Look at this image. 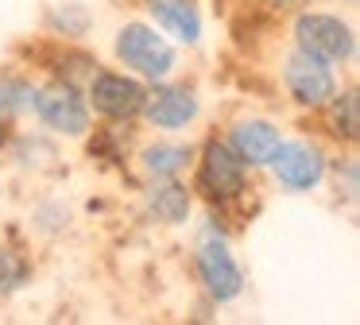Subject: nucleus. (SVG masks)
<instances>
[{"mask_svg":"<svg viewBox=\"0 0 360 325\" xmlns=\"http://www.w3.org/2000/svg\"><path fill=\"white\" fill-rule=\"evenodd\" d=\"M225 213H210L194 240V252H190V267H194V279L202 286L205 302L213 310L217 306H229L244 294L248 279H244V267L236 263L233 255V244H229V229L225 224Z\"/></svg>","mask_w":360,"mask_h":325,"instance_id":"2","label":"nucleus"},{"mask_svg":"<svg viewBox=\"0 0 360 325\" xmlns=\"http://www.w3.org/2000/svg\"><path fill=\"white\" fill-rule=\"evenodd\" d=\"M143 12H148V23L159 27L174 46H198L202 43V8L198 0H140Z\"/></svg>","mask_w":360,"mask_h":325,"instance_id":"12","label":"nucleus"},{"mask_svg":"<svg viewBox=\"0 0 360 325\" xmlns=\"http://www.w3.org/2000/svg\"><path fill=\"white\" fill-rule=\"evenodd\" d=\"M198 116H202V93H198L194 82H174V77L148 82L140 120L151 132H159V136H179Z\"/></svg>","mask_w":360,"mask_h":325,"instance_id":"9","label":"nucleus"},{"mask_svg":"<svg viewBox=\"0 0 360 325\" xmlns=\"http://www.w3.org/2000/svg\"><path fill=\"white\" fill-rule=\"evenodd\" d=\"M140 209L159 229H182L194 217V190L182 178H155V182L143 186Z\"/></svg>","mask_w":360,"mask_h":325,"instance_id":"11","label":"nucleus"},{"mask_svg":"<svg viewBox=\"0 0 360 325\" xmlns=\"http://www.w3.org/2000/svg\"><path fill=\"white\" fill-rule=\"evenodd\" d=\"M326 182H333L337 201H345V205H356V198H360V159H356V151H352V147H345L337 159L329 155Z\"/></svg>","mask_w":360,"mask_h":325,"instance_id":"20","label":"nucleus"},{"mask_svg":"<svg viewBox=\"0 0 360 325\" xmlns=\"http://www.w3.org/2000/svg\"><path fill=\"white\" fill-rule=\"evenodd\" d=\"M194 201H202L210 213H233L248 201L252 186V170L236 159V151L225 144V136H205L194 151Z\"/></svg>","mask_w":360,"mask_h":325,"instance_id":"1","label":"nucleus"},{"mask_svg":"<svg viewBox=\"0 0 360 325\" xmlns=\"http://www.w3.org/2000/svg\"><path fill=\"white\" fill-rule=\"evenodd\" d=\"M86 101L89 113L101 116L109 124H136L143 108V93H148V82H140L128 70H112V66H97L94 74L86 77Z\"/></svg>","mask_w":360,"mask_h":325,"instance_id":"8","label":"nucleus"},{"mask_svg":"<svg viewBox=\"0 0 360 325\" xmlns=\"http://www.w3.org/2000/svg\"><path fill=\"white\" fill-rule=\"evenodd\" d=\"M94 23H97V15L82 0H63V4L43 8V31L51 39H63V43H82L94 31Z\"/></svg>","mask_w":360,"mask_h":325,"instance_id":"17","label":"nucleus"},{"mask_svg":"<svg viewBox=\"0 0 360 325\" xmlns=\"http://www.w3.org/2000/svg\"><path fill=\"white\" fill-rule=\"evenodd\" d=\"M194 144H182V139H148L132 151V162L136 170L143 174V182H155V178H182L194 162Z\"/></svg>","mask_w":360,"mask_h":325,"instance_id":"13","label":"nucleus"},{"mask_svg":"<svg viewBox=\"0 0 360 325\" xmlns=\"http://www.w3.org/2000/svg\"><path fill=\"white\" fill-rule=\"evenodd\" d=\"M112 58L140 82H163L179 70V46L148 20H124L112 35Z\"/></svg>","mask_w":360,"mask_h":325,"instance_id":"3","label":"nucleus"},{"mask_svg":"<svg viewBox=\"0 0 360 325\" xmlns=\"http://www.w3.org/2000/svg\"><path fill=\"white\" fill-rule=\"evenodd\" d=\"M35 279V263L24 248L4 244L0 240V298H16L20 291H27Z\"/></svg>","mask_w":360,"mask_h":325,"instance_id":"19","label":"nucleus"},{"mask_svg":"<svg viewBox=\"0 0 360 325\" xmlns=\"http://www.w3.org/2000/svg\"><path fill=\"white\" fill-rule=\"evenodd\" d=\"M267 8H275V12H295V8H306L314 4V0H264Z\"/></svg>","mask_w":360,"mask_h":325,"instance_id":"22","label":"nucleus"},{"mask_svg":"<svg viewBox=\"0 0 360 325\" xmlns=\"http://www.w3.org/2000/svg\"><path fill=\"white\" fill-rule=\"evenodd\" d=\"M290 46L329 62V66H349L356 62V27L345 15L326 8H295L290 15Z\"/></svg>","mask_w":360,"mask_h":325,"instance_id":"4","label":"nucleus"},{"mask_svg":"<svg viewBox=\"0 0 360 325\" xmlns=\"http://www.w3.org/2000/svg\"><path fill=\"white\" fill-rule=\"evenodd\" d=\"M221 136H225V144L233 147L236 159H240L248 170H264L267 162L275 159L279 144H283L279 120H271V116H252V113L233 116Z\"/></svg>","mask_w":360,"mask_h":325,"instance_id":"10","label":"nucleus"},{"mask_svg":"<svg viewBox=\"0 0 360 325\" xmlns=\"http://www.w3.org/2000/svg\"><path fill=\"white\" fill-rule=\"evenodd\" d=\"M8 136H12V128L8 124H0V155H4V147H8Z\"/></svg>","mask_w":360,"mask_h":325,"instance_id":"23","label":"nucleus"},{"mask_svg":"<svg viewBox=\"0 0 360 325\" xmlns=\"http://www.w3.org/2000/svg\"><path fill=\"white\" fill-rule=\"evenodd\" d=\"M124 128L128 124H109V120H105V128H89L86 132L89 159H97L101 167H128L136 147L124 139Z\"/></svg>","mask_w":360,"mask_h":325,"instance_id":"18","label":"nucleus"},{"mask_svg":"<svg viewBox=\"0 0 360 325\" xmlns=\"http://www.w3.org/2000/svg\"><path fill=\"white\" fill-rule=\"evenodd\" d=\"M349 4H356V0H349Z\"/></svg>","mask_w":360,"mask_h":325,"instance_id":"24","label":"nucleus"},{"mask_svg":"<svg viewBox=\"0 0 360 325\" xmlns=\"http://www.w3.org/2000/svg\"><path fill=\"white\" fill-rule=\"evenodd\" d=\"M279 85H283V93H287L290 105H295L298 113H310V116H318L321 108H326V101L341 89V82H337V66H329V62L298 51V46H290V51L283 54Z\"/></svg>","mask_w":360,"mask_h":325,"instance_id":"6","label":"nucleus"},{"mask_svg":"<svg viewBox=\"0 0 360 325\" xmlns=\"http://www.w3.org/2000/svg\"><path fill=\"white\" fill-rule=\"evenodd\" d=\"M267 174L283 193H314L326 186V170H329V151L321 147V139L314 136H298L287 139L283 136L275 159L267 162Z\"/></svg>","mask_w":360,"mask_h":325,"instance_id":"7","label":"nucleus"},{"mask_svg":"<svg viewBox=\"0 0 360 325\" xmlns=\"http://www.w3.org/2000/svg\"><path fill=\"white\" fill-rule=\"evenodd\" d=\"M35 77L24 66H0V124L16 128L24 116H32Z\"/></svg>","mask_w":360,"mask_h":325,"instance_id":"16","label":"nucleus"},{"mask_svg":"<svg viewBox=\"0 0 360 325\" xmlns=\"http://www.w3.org/2000/svg\"><path fill=\"white\" fill-rule=\"evenodd\" d=\"M32 58L39 62L47 74L66 77V82H78V85H86V77L101 66V62H97V54L82 51L78 43H63V39H51L43 51H32Z\"/></svg>","mask_w":360,"mask_h":325,"instance_id":"15","label":"nucleus"},{"mask_svg":"<svg viewBox=\"0 0 360 325\" xmlns=\"http://www.w3.org/2000/svg\"><path fill=\"white\" fill-rule=\"evenodd\" d=\"M318 116L326 124V136L337 147H356V139H360V93H356V85L337 89Z\"/></svg>","mask_w":360,"mask_h":325,"instance_id":"14","label":"nucleus"},{"mask_svg":"<svg viewBox=\"0 0 360 325\" xmlns=\"http://www.w3.org/2000/svg\"><path fill=\"white\" fill-rule=\"evenodd\" d=\"M32 116L39 120V128L47 136H58V139H86V132L94 128L86 89L78 82H66V77H55V74L35 82Z\"/></svg>","mask_w":360,"mask_h":325,"instance_id":"5","label":"nucleus"},{"mask_svg":"<svg viewBox=\"0 0 360 325\" xmlns=\"http://www.w3.org/2000/svg\"><path fill=\"white\" fill-rule=\"evenodd\" d=\"M74 221V213L63 205V201H39V205L32 209V229L43 232V236H58V232H66Z\"/></svg>","mask_w":360,"mask_h":325,"instance_id":"21","label":"nucleus"}]
</instances>
